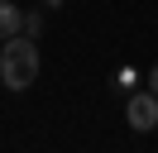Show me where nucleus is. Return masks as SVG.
Returning a JSON list of instances; mask_svg holds the SVG:
<instances>
[{"mask_svg":"<svg viewBox=\"0 0 158 153\" xmlns=\"http://www.w3.org/2000/svg\"><path fill=\"white\" fill-rule=\"evenodd\" d=\"M39 38L29 34H15L5 38V48H0V81L10 86V91H29L34 81H39Z\"/></svg>","mask_w":158,"mask_h":153,"instance_id":"1","label":"nucleus"},{"mask_svg":"<svg viewBox=\"0 0 158 153\" xmlns=\"http://www.w3.org/2000/svg\"><path fill=\"white\" fill-rule=\"evenodd\" d=\"M139 81H144V76H139V67H115V91H139Z\"/></svg>","mask_w":158,"mask_h":153,"instance_id":"4","label":"nucleus"},{"mask_svg":"<svg viewBox=\"0 0 158 153\" xmlns=\"http://www.w3.org/2000/svg\"><path fill=\"white\" fill-rule=\"evenodd\" d=\"M148 91H158V67H153V72H148Z\"/></svg>","mask_w":158,"mask_h":153,"instance_id":"6","label":"nucleus"},{"mask_svg":"<svg viewBox=\"0 0 158 153\" xmlns=\"http://www.w3.org/2000/svg\"><path fill=\"white\" fill-rule=\"evenodd\" d=\"M15 34H24V10L15 0H0V38H15Z\"/></svg>","mask_w":158,"mask_h":153,"instance_id":"3","label":"nucleus"},{"mask_svg":"<svg viewBox=\"0 0 158 153\" xmlns=\"http://www.w3.org/2000/svg\"><path fill=\"white\" fill-rule=\"evenodd\" d=\"M43 10H62V0H43Z\"/></svg>","mask_w":158,"mask_h":153,"instance_id":"7","label":"nucleus"},{"mask_svg":"<svg viewBox=\"0 0 158 153\" xmlns=\"http://www.w3.org/2000/svg\"><path fill=\"white\" fill-rule=\"evenodd\" d=\"M24 34H29V38L43 34V10H24Z\"/></svg>","mask_w":158,"mask_h":153,"instance_id":"5","label":"nucleus"},{"mask_svg":"<svg viewBox=\"0 0 158 153\" xmlns=\"http://www.w3.org/2000/svg\"><path fill=\"white\" fill-rule=\"evenodd\" d=\"M125 124H129L134 134L158 129V91H129V101H125Z\"/></svg>","mask_w":158,"mask_h":153,"instance_id":"2","label":"nucleus"}]
</instances>
